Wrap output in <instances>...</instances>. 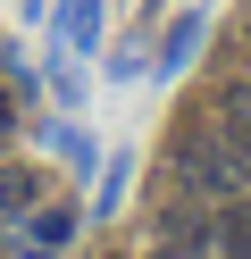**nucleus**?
<instances>
[{
  "mask_svg": "<svg viewBox=\"0 0 251 259\" xmlns=\"http://www.w3.org/2000/svg\"><path fill=\"white\" fill-rule=\"evenodd\" d=\"M176 184H184V192H209V201L243 184V159L226 151V134H218V125L193 117V125L176 134Z\"/></svg>",
  "mask_w": 251,
  "mask_h": 259,
  "instance_id": "obj_1",
  "label": "nucleus"
},
{
  "mask_svg": "<svg viewBox=\"0 0 251 259\" xmlns=\"http://www.w3.org/2000/svg\"><path fill=\"white\" fill-rule=\"evenodd\" d=\"M33 167H0V218H17V209H33Z\"/></svg>",
  "mask_w": 251,
  "mask_h": 259,
  "instance_id": "obj_4",
  "label": "nucleus"
},
{
  "mask_svg": "<svg viewBox=\"0 0 251 259\" xmlns=\"http://www.w3.org/2000/svg\"><path fill=\"white\" fill-rule=\"evenodd\" d=\"M218 251H226V259H251V192L218 218Z\"/></svg>",
  "mask_w": 251,
  "mask_h": 259,
  "instance_id": "obj_3",
  "label": "nucleus"
},
{
  "mask_svg": "<svg viewBox=\"0 0 251 259\" xmlns=\"http://www.w3.org/2000/svg\"><path fill=\"white\" fill-rule=\"evenodd\" d=\"M218 117H226V125H218V134H226V151L243 159V176H251V84H234L226 101H218Z\"/></svg>",
  "mask_w": 251,
  "mask_h": 259,
  "instance_id": "obj_2",
  "label": "nucleus"
},
{
  "mask_svg": "<svg viewBox=\"0 0 251 259\" xmlns=\"http://www.w3.org/2000/svg\"><path fill=\"white\" fill-rule=\"evenodd\" d=\"M151 259H201V251H193V242H167V251H151Z\"/></svg>",
  "mask_w": 251,
  "mask_h": 259,
  "instance_id": "obj_5",
  "label": "nucleus"
}]
</instances>
